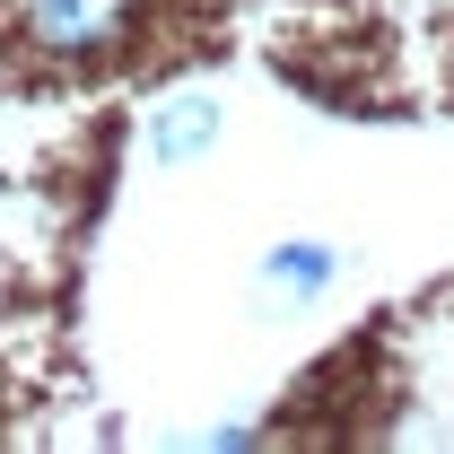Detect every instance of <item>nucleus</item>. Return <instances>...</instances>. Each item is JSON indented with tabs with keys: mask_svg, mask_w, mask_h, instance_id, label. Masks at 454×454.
<instances>
[{
	"mask_svg": "<svg viewBox=\"0 0 454 454\" xmlns=\"http://www.w3.org/2000/svg\"><path fill=\"white\" fill-rule=\"evenodd\" d=\"M262 271H271V288L306 297V288H324V280H333V245H280Z\"/></svg>",
	"mask_w": 454,
	"mask_h": 454,
	"instance_id": "3",
	"label": "nucleus"
},
{
	"mask_svg": "<svg viewBox=\"0 0 454 454\" xmlns=\"http://www.w3.org/2000/svg\"><path fill=\"white\" fill-rule=\"evenodd\" d=\"M210 140H219V106H210V97H175V106L158 114V122H149V149H158L167 167H184V158H201Z\"/></svg>",
	"mask_w": 454,
	"mask_h": 454,
	"instance_id": "2",
	"label": "nucleus"
},
{
	"mask_svg": "<svg viewBox=\"0 0 454 454\" xmlns=\"http://www.w3.org/2000/svg\"><path fill=\"white\" fill-rule=\"evenodd\" d=\"M140 27V0H18V35L44 61H97Z\"/></svg>",
	"mask_w": 454,
	"mask_h": 454,
	"instance_id": "1",
	"label": "nucleus"
}]
</instances>
